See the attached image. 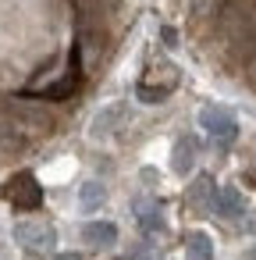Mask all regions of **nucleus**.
Instances as JSON below:
<instances>
[{"mask_svg": "<svg viewBox=\"0 0 256 260\" xmlns=\"http://www.w3.org/2000/svg\"><path fill=\"white\" fill-rule=\"evenodd\" d=\"M135 221H139V228L146 232V235H160L164 228H167V221H164V210L153 203V200H135Z\"/></svg>", "mask_w": 256, "mask_h": 260, "instance_id": "nucleus-6", "label": "nucleus"}, {"mask_svg": "<svg viewBox=\"0 0 256 260\" xmlns=\"http://www.w3.org/2000/svg\"><path fill=\"white\" fill-rule=\"evenodd\" d=\"M107 203V189L100 185V182H82L79 185V210L82 214H93V210H100Z\"/></svg>", "mask_w": 256, "mask_h": 260, "instance_id": "nucleus-11", "label": "nucleus"}, {"mask_svg": "<svg viewBox=\"0 0 256 260\" xmlns=\"http://www.w3.org/2000/svg\"><path fill=\"white\" fill-rule=\"evenodd\" d=\"M249 256H252V260H256V246H252V253H249Z\"/></svg>", "mask_w": 256, "mask_h": 260, "instance_id": "nucleus-14", "label": "nucleus"}, {"mask_svg": "<svg viewBox=\"0 0 256 260\" xmlns=\"http://www.w3.org/2000/svg\"><path fill=\"white\" fill-rule=\"evenodd\" d=\"M15 242H18L22 249L36 253V256H43V253H50V249H54L57 235H54V228H50L47 221L25 217V221H18V224H15Z\"/></svg>", "mask_w": 256, "mask_h": 260, "instance_id": "nucleus-3", "label": "nucleus"}, {"mask_svg": "<svg viewBox=\"0 0 256 260\" xmlns=\"http://www.w3.org/2000/svg\"><path fill=\"white\" fill-rule=\"evenodd\" d=\"M196 157H199V143H196L192 136H181V139L174 143V150H171V168H174V175H192Z\"/></svg>", "mask_w": 256, "mask_h": 260, "instance_id": "nucleus-7", "label": "nucleus"}, {"mask_svg": "<svg viewBox=\"0 0 256 260\" xmlns=\"http://www.w3.org/2000/svg\"><path fill=\"white\" fill-rule=\"evenodd\" d=\"M221 32L228 40V50L238 57H252L256 50V0H224Z\"/></svg>", "mask_w": 256, "mask_h": 260, "instance_id": "nucleus-1", "label": "nucleus"}, {"mask_svg": "<svg viewBox=\"0 0 256 260\" xmlns=\"http://www.w3.org/2000/svg\"><path fill=\"white\" fill-rule=\"evenodd\" d=\"M82 242L93 246V249H107V246L118 242V224H111V221H89L82 228Z\"/></svg>", "mask_w": 256, "mask_h": 260, "instance_id": "nucleus-9", "label": "nucleus"}, {"mask_svg": "<svg viewBox=\"0 0 256 260\" xmlns=\"http://www.w3.org/2000/svg\"><path fill=\"white\" fill-rule=\"evenodd\" d=\"M185 256L189 260H213V242L206 232H192L185 239Z\"/></svg>", "mask_w": 256, "mask_h": 260, "instance_id": "nucleus-12", "label": "nucleus"}, {"mask_svg": "<svg viewBox=\"0 0 256 260\" xmlns=\"http://www.w3.org/2000/svg\"><path fill=\"white\" fill-rule=\"evenodd\" d=\"M213 210H217L224 221H238V217L245 214V200H242V192H238L235 185H224V189L217 192V200H213Z\"/></svg>", "mask_w": 256, "mask_h": 260, "instance_id": "nucleus-8", "label": "nucleus"}, {"mask_svg": "<svg viewBox=\"0 0 256 260\" xmlns=\"http://www.w3.org/2000/svg\"><path fill=\"white\" fill-rule=\"evenodd\" d=\"M125 118H128V107H125V104H111V107H103V111L93 118L89 136H93V139H111V136L125 125Z\"/></svg>", "mask_w": 256, "mask_h": 260, "instance_id": "nucleus-5", "label": "nucleus"}, {"mask_svg": "<svg viewBox=\"0 0 256 260\" xmlns=\"http://www.w3.org/2000/svg\"><path fill=\"white\" fill-rule=\"evenodd\" d=\"M199 128H203L217 146H228V143H235V136H238L235 114H231L228 107H213V104L199 111Z\"/></svg>", "mask_w": 256, "mask_h": 260, "instance_id": "nucleus-2", "label": "nucleus"}, {"mask_svg": "<svg viewBox=\"0 0 256 260\" xmlns=\"http://www.w3.org/2000/svg\"><path fill=\"white\" fill-rule=\"evenodd\" d=\"M8 200H11L15 207H22V210H36V207L43 203V189L36 185L32 175H18V178L8 185Z\"/></svg>", "mask_w": 256, "mask_h": 260, "instance_id": "nucleus-4", "label": "nucleus"}, {"mask_svg": "<svg viewBox=\"0 0 256 260\" xmlns=\"http://www.w3.org/2000/svg\"><path fill=\"white\" fill-rule=\"evenodd\" d=\"M54 260H82L79 253H61V256H54Z\"/></svg>", "mask_w": 256, "mask_h": 260, "instance_id": "nucleus-13", "label": "nucleus"}, {"mask_svg": "<svg viewBox=\"0 0 256 260\" xmlns=\"http://www.w3.org/2000/svg\"><path fill=\"white\" fill-rule=\"evenodd\" d=\"M213 200H217V185L210 175H199L192 185H189V203L196 210H213Z\"/></svg>", "mask_w": 256, "mask_h": 260, "instance_id": "nucleus-10", "label": "nucleus"}]
</instances>
